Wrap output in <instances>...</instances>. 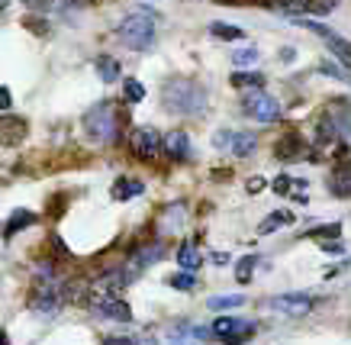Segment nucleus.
Here are the masks:
<instances>
[{
  "label": "nucleus",
  "mask_w": 351,
  "mask_h": 345,
  "mask_svg": "<svg viewBox=\"0 0 351 345\" xmlns=\"http://www.w3.org/2000/svg\"><path fill=\"white\" fill-rule=\"evenodd\" d=\"M313 307H316V297H309V294H280L271 300V310L287 313V316H303Z\"/></svg>",
  "instance_id": "9"
},
{
  "label": "nucleus",
  "mask_w": 351,
  "mask_h": 345,
  "mask_svg": "<svg viewBox=\"0 0 351 345\" xmlns=\"http://www.w3.org/2000/svg\"><path fill=\"white\" fill-rule=\"evenodd\" d=\"M339 7V0H303V10L306 13H316V16H326Z\"/></svg>",
  "instance_id": "23"
},
{
  "label": "nucleus",
  "mask_w": 351,
  "mask_h": 345,
  "mask_svg": "<svg viewBox=\"0 0 351 345\" xmlns=\"http://www.w3.org/2000/svg\"><path fill=\"white\" fill-rule=\"evenodd\" d=\"M242 303H245L242 294H226V297H213L206 307L210 310H232V307H242Z\"/></svg>",
  "instance_id": "22"
},
{
  "label": "nucleus",
  "mask_w": 351,
  "mask_h": 345,
  "mask_svg": "<svg viewBox=\"0 0 351 345\" xmlns=\"http://www.w3.org/2000/svg\"><path fill=\"white\" fill-rule=\"evenodd\" d=\"M232 62H235V65H255V62H258V49H239V52H232Z\"/></svg>",
  "instance_id": "30"
},
{
  "label": "nucleus",
  "mask_w": 351,
  "mask_h": 345,
  "mask_svg": "<svg viewBox=\"0 0 351 345\" xmlns=\"http://www.w3.org/2000/svg\"><path fill=\"white\" fill-rule=\"evenodd\" d=\"M322 117H329L332 123H335V130L341 132V136H351V100L345 97H335L326 104V113Z\"/></svg>",
  "instance_id": "11"
},
{
  "label": "nucleus",
  "mask_w": 351,
  "mask_h": 345,
  "mask_svg": "<svg viewBox=\"0 0 351 345\" xmlns=\"http://www.w3.org/2000/svg\"><path fill=\"white\" fill-rule=\"evenodd\" d=\"M329 191L335 197H351V162H339L329 174Z\"/></svg>",
  "instance_id": "12"
},
{
  "label": "nucleus",
  "mask_w": 351,
  "mask_h": 345,
  "mask_svg": "<svg viewBox=\"0 0 351 345\" xmlns=\"http://www.w3.org/2000/svg\"><path fill=\"white\" fill-rule=\"evenodd\" d=\"M32 223H36V213H29V210H16V213L7 219V229H3V236L10 239L13 233H20V229L32 226Z\"/></svg>",
  "instance_id": "18"
},
{
  "label": "nucleus",
  "mask_w": 351,
  "mask_h": 345,
  "mask_svg": "<svg viewBox=\"0 0 351 345\" xmlns=\"http://www.w3.org/2000/svg\"><path fill=\"white\" fill-rule=\"evenodd\" d=\"M287 223H293V216L287 210H277V213L265 216V223L258 226V233H271V229H280V226H287Z\"/></svg>",
  "instance_id": "20"
},
{
  "label": "nucleus",
  "mask_w": 351,
  "mask_h": 345,
  "mask_svg": "<svg viewBox=\"0 0 351 345\" xmlns=\"http://www.w3.org/2000/svg\"><path fill=\"white\" fill-rule=\"evenodd\" d=\"M335 139H341V132L335 130V123L329 117H322L319 126H316V149H332Z\"/></svg>",
  "instance_id": "15"
},
{
  "label": "nucleus",
  "mask_w": 351,
  "mask_h": 345,
  "mask_svg": "<svg viewBox=\"0 0 351 345\" xmlns=\"http://www.w3.org/2000/svg\"><path fill=\"white\" fill-rule=\"evenodd\" d=\"M0 94H3V97H0V104H3V110H10V91H7V87H3V91H0Z\"/></svg>",
  "instance_id": "36"
},
{
  "label": "nucleus",
  "mask_w": 351,
  "mask_h": 345,
  "mask_svg": "<svg viewBox=\"0 0 351 345\" xmlns=\"http://www.w3.org/2000/svg\"><path fill=\"white\" fill-rule=\"evenodd\" d=\"M213 265H229V255L226 252H213Z\"/></svg>",
  "instance_id": "35"
},
{
  "label": "nucleus",
  "mask_w": 351,
  "mask_h": 345,
  "mask_svg": "<svg viewBox=\"0 0 351 345\" xmlns=\"http://www.w3.org/2000/svg\"><path fill=\"white\" fill-rule=\"evenodd\" d=\"M90 310H94L97 316L117 320V323H129V320H132V310H129V303L119 300L117 294H94V297H90Z\"/></svg>",
  "instance_id": "6"
},
{
  "label": "nucleus",
  "mask_w": 351,
  "mask_h": 345,
  "mask_svg": "<svg viewBox=\"0 0 351 345\" xmlns=\"http://www.w3.org/2000/svg\"><path fill=\"white\" fill-rule=\"evenodd\" d=\"M232 139H235V132L223 130V132H216V136H213V145H216V149H232Z\"/></svg>",
  "instance_id": "31"
},
{
  "label": "nucleus",
  "mask_w": 351,
  "mask_h": 345,
  "mask_svg": "<svg viewBox=\"0 0 351 345\" xmlns=\"http://www.w3.org/2000/svg\"><path fill=\"white\" fill-rule=\"evenodd\" d=\"M210 33H213L216 39H232V43L245 39L242 29H239V26H229V23H213V26H210Z\"/></svg>",
  "instance_id": "21"
},
{
  "label": "nucleus",
  "mask_w": 351,
  "mask_h": 345,
  "mask_svg": "<svg viewBox=\"0 0 351 345\" xmlns=\"http://www.w3.org/2000/svg\"><path fill=\"white\" fill-rule=\"evenodd\" d=\"M84 130L94 136V142L113 145V142H117V136H119V110L113 107L110 100H100L94 110H87Z\"/></svg>",
  "instance_id": "2"
},
{
  "label": "nucleus",
  "mask_w": 351,
  "mask_h": 345,
  "mask_svg": "<svg viewBox=\"0 0 351 345\" xmlns=\"http://www.w3.org/2000/svg\"><path fill=\"white\" fill-rule=\"evenodd\" d=\"M232 152L235 155H252V152H255V136H248V132H235Z\"/></svg>",
  "instance_id": "24"
},
{
  "label": "nucleus",
  "mask_w": 351,
  "mask_h": 345,
  "mask_svg": "<svg viewBox=\"0 0 351 345\" xmlns=\"http://www.w3.org/2000/svg\"><path fill=\"white\" fill-rule=\"evenodd\" d=\"M293 23H300V26H303V29H309V33H316V36L322 39V43L329 45L332 52H335V55L341 58V65H348V68H351V43H345V39H341V36L335 33V29L322 26V23H313V20H293Z\"/></svg>",
  "instance_id": "7"
},
{
  "label": "nucleus",
  "mask_w": 351,
  "mask_h": 345,
  "mask_svg": "<svg viewBox=\"0 0 351 345\" xmlns=\"http://www.w3.org/2000/svg\"><path fill=\"white\" fill-rule=\"evenodd\" d=\"M341 226L339 223H329V226H316V229H309V239H319V242H329V239H339Z\"/></svg>",
  "instance_id": "27"
},
{
  "label": "nucleus",
  "mask_w": 351,
  "mask_h": 345,
  "mask_svg": "<svg viewBox=\"0 0 351 345\" xmlns=\"http://www.w3.org/2000/svg\"><path fill=\"white\" fill-rule=\"evenodd\" d=\"M117 33H119V39H123V45L136 49V52L152 49V43H155V16H152L149 10L145 13H129L126 20L119 23Z\"/></svg>",
  "instance_id": "3"
},
{
  "label": "nucleus",
  "mask_w": 351,
  "mask_h": 345,
  "mask_svg": "<svg viewBox=\"0 0 351 345\" xmlns=\"http://www.w3.org/2000/svg\"><path fill=\"white\" fill-rule=\"evenodd\" d=\"M104 345H138V342L126 339V335H110V339H104Z\"/></svg>",
  "instance_id": "32"
},
{
  "label": "nucleus",
  "mask_w": 351,
  "mask_h": 345,
  "mask_svg": "<svg viewBox=\"0 0 351 345\" xmlns=\"http://www.w3.org/2000/svg\"><path fill=\"white\" fill-rule=\"evenodd\" d=\"M123 91H126V100H129V104H138V100L145 97V87L138 84L136 78H129L126 84H123Z\"/></svg>",
  "instance_id": "28"
},
{
  "label": "nucleus",
  "mask_w": 351,
  "mask_h": 345,
  "mask_svg": "<svg viewBox=\"0 0 351 345\" xmlns=\"http://www.w3.org/2000/svg\"><path fill=\"white\" fill-rule=\"evenodd\" d=\"M165 107L174 110V113H184V117H193V113L206 110V94L197 81L174 78L171 84H165Z\"/></svg>",
  "instance_id": "1"
},
{
  "label": "nucleus",
  "mask_w": 351,
  "mask_h": 345,
  "mask_svg": "<svg viewBox=\"0 0 351 345\" xmlns=\"http://www.w3.org/2000/svg\"><path fill=\"white\" fill-rule=\"evenodd\" d=\"M319 71L322 75H329V78H335V81H351V71H341L335 62H322Z\"/></svg>",
  "instance_id": "29"
},
{
  "label": "nucleus",
  "mask_w": 351,
  "mask_h": 345,
  "mask_svg": "<svg viewBox=\"0 0 351 345\" xmlns=\"http://www.w3.org/2000/svg\"><path fill=\"white\" fill-rule=\"evenodd\" d=\"M232 87H252V91H261V87H265V75H258V71H235Z\"/></svg>",
  "instance_id": "19"
},
{
  "label": "nucleus",
  "mask_w": 351,
  "mask_h": 345,
  "mask_svg": "<svg viewBox=\"0 0 351 345\" xmlns=\"http://www.w3.org/2000/svg\"><path fill=\"white\" fill-rule=\"evenodd\" d=\"M322 252H329V255H339V252H341V242H339V239H329V242H322Z\"/></svg>",
  "instance_id": "33"
},
{
  "label": "nucleus",
  "mask_w": 351,
  "mask_h": 345,
  "mask_svg": "<svg viewBox=\"0 0 351 345\" xmlns=\"http://www.w3.org/2000/svg\"><path fill=\"white\" fill-rule=\"evenodd\" d=\"M129 149H132V155L142 158V162H155L158 152L165 149V139H161L155 130H132V136H129Z\"/></svg>",
  "instance_id": "5"
},
{
  "label": "nucleus",
  "mask_w": 351,
  "mask_h": 345,
  "mask_svg": "<svg viewBox=\"0 0 351 345\" xmlns=\"http://www.w3.org/2000/svg\"><path fill=\"white\" fill-rule=\"evenodd\" d=\"M258 191H265V178H252L248 181V194H258Z\"/></svg>",
  "instance_id": "34"
},
{
  "label": "nucleus",
  "mask_w": 351,
  "mask_h": 345,
  "mask_svg": "<svg viewBox=\"0 0 351 345\" xmlns=\"http://www.w3.org/2000/svg\"><path fill=\"white\" fill-rule=\"evenodd\" d=\"M165 152H168L174 162H184V158H191V139H187V132L184 130H174L165 136Z\"/></svg>",
  "instance_id": "13"
},
{
  "label": "nucleus",
  "mask_w": 351,
  "mask_h": 345,
  "mask_svg": "<svg viewBox=\"0 0 351 345\" xmlns=\"http://www.w3.org/2000/svg\"><path fill=\"white\" fill-rule=\"evenodd\" d=\"M200 248L193 246V242H184L181 248H178V265H181L184 271H197L200 268Z\"/></svg>",
  "instance_id": "17"
},
{
  "label": "nucleus",
  "mask_w": 351,
  "mask_h": 345,
  "mask_svg": "<svg viewBox=\"0 0 351 345\" xmlns=\"http://www.w3.org/2000/svg\"><path fill=\"white\" fill-rule=\"evenodd\" d=\"M213 333H216V339H223L226 345H242L255 335V326L242 323V320H232V316H219L213 323Z\"/></svg>",
  "instance_id": "8"
},
{
  "label": "nucleus",
  "mask_w": 351,
  "mask_h": 345,
  "mask_svg": "<svg viewBox=\"0 0 351 345\" xmlns=\"http://www.w3.org/2000/svg\"><path fill=\"white\" fill-rule=\"evenodd\" d=\"M145 191V184L136 181V178H119L117 184H113V200H132V197H138Z\"/></svg>",
  "instance_id": "14"
},
{
  "label": "nucleus",
  "mask_w": 351,
  "mask_h": 345,
  "mask_svg": "<svg viewBox=\"0 0 351 345\" xmlns=\"http://www.w3.org/2000/svg\"><path fill=\"white\" fill-rule=\"evenodd\" d=\"M242 107H245V113L252 119H258V123H277V119H280V104H277L271 94H265V91H248L242 97Z\"/></svg>",
  "instance_id": "4"
},
{
  "label": "nucleus",
  "mask_w": 351,
  "mask_h": 345,
  "mask_svg": "<svg viewBox=\"0 0 351 345\" xmlns=\"http://www.w3.org/2000/svg\"><path fill=\"white\" fill-rule=\"evenodd\" d=\"M94 68H97V75H100V81H104V84H113V81H119V62H117V58L100 55V58L94 62Z\"/></svg>",
  "instance_id": "16"
},
{
  "label": "nucleus",
  "mask_w": 351,
  "mask_h": 345,
  "mask_svg": "<svg viewBox=\"0 0 351 345\" xmlns=\"http://www.w3.org/2000/svg\"><path fill=\"white\" fill-rule=\"evenodd\" d=\"M255 255H245L239 265H235V278H239V284H248L252 281V271H255Z\"/></svg>",
  "instance_id": "26"
},
{
  "label": "nucleus",
  "mask_w": 351,
  "mask_h": 345,
  "mask_svg": "<svg viewBox=\"0 0 351 345\" xmlns=\"http://www.w3.org/2000/svg\"><path fill=\"white\" fill-rule=\"evenodd\" d=\"M168 284L174 291H193V287H197V278H193L191 271H181V274H171Z\"/></svg>",
  "instance_id": "25"
},
{
  "label": "nucleus",
  "mask_w": 351,
  "mask_h": 345,
  "mask_svg": "<svg viewBox=\"0 0 351 345\" xmlns=\"http://www.w3.org/2000/svg\"><path fill=\"white\" fill-rule=\"evenodd\" d=\"M303 155H309V149H306V142H303L300 132H284V136L274 142V158L277 162H297V158H303Z\"/></svg>",
  "instance_id": "10"
}]
</instances>
